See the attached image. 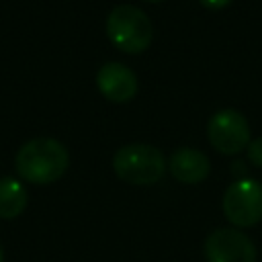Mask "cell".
Wrapping results in <instances>:
<instances>
[{"label": "cell", "instance_id": "5", "mask_svg": "<svg viewBox=\"0 0 262 262\" xmlns=\"http://www.w3.org/2000/svg\"><path fill=\"white\" fill-rule=\"evenodd\" d=\"M209 143L223 156H235L250 143V125L235 108L217 111L207 123Z\"/></svg>", "mask_w": 262, "mask_h": 262}, {"label": "cell", "instance_id": "3", "mask_svg": "<svg viewBox=\"0 0 262 262\" xmlns=\"http://www.w3.org/2000/svg\"><path fill=\"white\" fill-rule=\"evenodd\" d=\"M108 41L125 53H141L154 39V27L147 14L133 4H119L106 16Z\"/></svg>", "mask_w": 262, "mask_h": 262}, {"label": "cell", "instance_id": "12", "mask_svg": "<svg viewBox=\"0 0 262 262\" xmlns=\"http://www.w3.org/2000/svg\"><path fill=\"white\" fill-rule=\"evenodd\" d=\"M0 262H4V252H2V246H0Z\"/></svg>", "mask_w": 262, "mask_h": 262}, {"label": "cell", "instance_id": "4", "mask_svg": "<svg viewBox=\"0 0 262 262\" xmlns=\"http://www.w3.org/2000/svg\"><path fill=\"white\" fill-rule=\"evenodd\" d=\"M221 209L233 227H254L262 221V184L254 178L231 182L223 192Z\"/></svg>", "mask_w": 262, "mask_h": 262}, {"label": "cell", "instance_id": "10", "mask_svg": "<svg viewBox=\"0 0 262 262\" xmlns=\"http://www.w3.org/2000/svg\"><path fill=\"white\" fill-rule=\"evenodd\" d=\"M246 156H248V162L256 168H262V137H256V139H250L248 147H246Z\"/></svg>", "mask_w": 262, "mask_h": 262}, {"label": "cell", "instance_id": "9", "mask_svg": "<svg viewBox=\"0 0 262 262\" xmlns=\"http://www.w3.org/2000/svg\"><path fill=\"white\" fill-rule=\"evenodd\" d=\"M27 188L12 176L0 178V219H14L27 207Z\"/></svg>", "mask_w": 262, "mask_h": 262}, {"label": "cell", "instance_id": "7", "mask_svg": "<svg viewBox=\"0 0 262 262\" xmlns=\"http://www.w3.org/2000/svg\"><path fill=\"white\" fill-rule=\"evenodd\" d=\"M100 94L111 102H129L137 94V76L119 61L104 63L96 74Z\"/></svg>", "mask_w": 262, "mask_h": 262}, {"label": "cell", "instance_id": "13", "mask_svg": "<svg viewBox=\"0 0 262 262\" xmlns=\"http://www.w3.org/2000/svg\"><path fill=\"white\" fill-rule=\"evenodd\" d=\"M147 2H162V0H147Z\"/></svg>", "mask_w": 262, "mask_h": 262}, {"label": "cell", "instance_id": "11", "mask_svg": "<svg viewBox=\"0 0 262 262\" xmlns=\"http://www.w3.org/2000/svg\"><path fill=\"white\" fill-rule=\"evenodd\" d=\"M205 8H211V10H219V8H225L231 0H199Z\"/></svg>", "mask_w": 262, "mask_h": 262}, {"label": "cell", "instance_id": "1", "mask_svg": "<svg viewBox=\"0 0 262 262\" xmlns=\"http://www.w3.org/2000/svg\"><path fill=\"white\" fill-rule=\"evenodd\" d=\"M14 166L18 176L27 182L49 184L66 174L70 166V154L66 145L53 137H35L20 145Z\"/></svg>", "mask_w": 262, "mask_h": 262}, {"label": "cell", "instance_id": "6", "mask_svg": "<svg viewBox=\"0 0 262 262\" xmlns=\"http://www.w3.org/2000/svg\"><path fill=\"white\" fill-rule=\"evenodd\" d=\"M207 262H256L254 242L237 227H217L205 239Z\"/></svg>", "mask_w": 262, "mask_h": 262}, {"label": "cell", "instance_id": "8", "mask_svg": "<svg viewBox=\"0 0 262 262\" xmlns=\"http://www.w3.org/2000/svg\"><path fill=\"white\" fill-rule=\"evenodd\" d=\"M168 170L170 174L182 182V184H199L203 182L209 172H211V162L209 158L192 147H180L176 149L170 160H168Z\"/></svg>", "mask_w": 262, "mask_h": 262}, {"label": "cell", "instance_id": "2", "mask_svg": "<svg viewBox=\"0 0 262 262\" xmlns=\"http://www.w3.org/2000/svg\"><path fill=\"white\" fill-rule=\"evenodd\" d=\"M168 162L164 154L149 143H127L113 156L115 174L135 186H149L162 180Z\"/></svg>", "mask_w": 262, "mask_h": 262}]
</instances>
